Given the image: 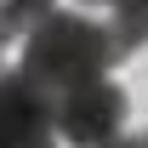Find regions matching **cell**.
I'll return each instance as SVG.
<instances>
[{
  "label": "cell",
  "instance_id": "6da1fadb",
  "mask_svg": "<svg viewBox=\"0 0 148 148\" xmlns=\"http://www.w3.org/2000/svg\"><path fill=\"white\" fill-rule=\"evenodd\" d=\"M108 63H120L108 46V29L91 17H80V12H46L23 29V63L17 74L34 86V91L57 97L69 91V86H86L97 74H108Z\"/></svg>",
  "mask_w": 148,
  "mask_h": 148
},
{
  "label": "cell",
  "instance_id": "7a4b0ae2",
  "mask_svg": "<svg viewBox=\"0 0 148 148\" xmlns=\"http://www.w3.org/2000/svg\"><path fill=\"white\" fill-rule=\"evenodd\" d=\"M125 91L114 86V80H86V86H69V91L51 97V125L63 143L74 148H108L120 143V125H125Z\"/></svg>",
  "mask_w": 148,
  "mask_h": 148
},
{
  "label": "cell",
  "instance_id": "3957f363",
  "mask_svg": "<svg viewBox=\"0 0 148 148\" xmlns=\"http://www.w3.org/2000/svg\"><path fill=\"white\" fill-rule=\"evenodd\" d=\"M51 125V97L34 91L23 74H0V148H17Z\"/></svg>",
  "mask_w": 148,
  "mask_h": 148
},
{
  "label": "cell",
  "instance_id": "277c9868",
  "mask_svg": "<svg viewBox=\"0 0 148 148\" xmlns=\"http://www.w3.org/2000/svg\"><path fill=\"white\" fill-rule=\"evenodd\" d=\"M0 6H6V17H12V29L23 34V29H29L34 17H46V12H51L57 0H0Z\"/></svg>",
  "mask_w": 148,
  "mask_h": 148
},
{
  "label": "cell",
  "instance_id": "5b68a950",
  "mask_svg": "<svg viewBox=\"0 0 148 148\" xmlns=\"http://www.w3.org/2000/svg\"><path fill=\"white\" fill-rule=\"evenodd\" d=\"M12 40H17V29H12V17H6V6H0V51H6Z\"/></svg>",
  "mask_w": 148,
  "mask_h": 148
},
{
  "label": "cell",
  "instance_id": "8992f818",
  "mask_svg": "<svg viewBox=\"0 0 148 148\" xmlns=\"http://www.w3.org/2000/svg\"><path fill=\"white\" fill-rule=\"evenodd\" d=\"M17 148H57V143H51V131H40V137H29V143H17Z\"/></svg>",
  "mask_w": 148,
  "mask_h": 148
},
{
  "label": "cell",
  "instance_id": "52a82bcc",
  "mask_svg": "<svg viewBox=\"0 0 148 148\" xmlns=\"http://www.w3.org/2000/svg\"><path fill=\"white\" fill-rule=\"evenodd\" d=\"M86 6H108L114 12V6H148V0H86Z\"/></svg>",
  "mask_w": 148,
  "mask_h": 148
},
{
  "label": "cell",
  "instance_id": "ba28073f",
  "mask_svg": "<svg viewBox=\"0 0 148 148\" xmlns=\"http://www.w3.org/2000/svg\"><path fill=\"white\" fill-rule=\"evenodd\" d=\"M143 148H148V143H143Z\"/></svg>",
  "mask_w": 148,
  "mask_h": 148
}]
</instances>
